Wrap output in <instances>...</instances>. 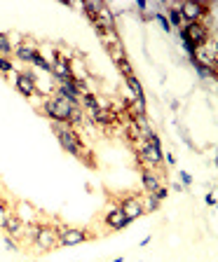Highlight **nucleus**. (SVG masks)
<instances>
[{
    "label": "nucleus",
    "mask_w": 218,
    "mask_h": 262,
    "mask_svg": "<svg viewBox=\"0 0 218 262\" xmlns=\"http://www.w3.org/2000/svg\"><path fill=\"white\" fill-rule=\"evenodd\" d=\"M49 124H52V131H54L59 145L64 147L68 155L80 157V152L85 150L82 141H80V131H77V129H73L71 124H59V122H49Z\"/></svg>",
    "instance_id": "nucleus-1"
},
{
    "label": "nucleus",
    "mask_w": 218,
    "mask_h": 262,
    "mask_svg": "<svg viewBox=\"0 0 218 262\" xmlns=\"http://www.w3.org/2000/svg\"><path fill=\"white\" fill-rule=\"evenodd\" d=\"M136 147H139V150H136V159H139V164H141V167L160 168L164 164V150L162 147L150 145L148 141H141Z\"/></svg>",
    "instance_id": "nucleus-2"
},
{
    "label": "nucleus",
    "mask_w": 218,
    "mask_h": 262,
    "mask_svg": "<svg viewBox=\"0 0 218 262\" xmlns=\"http://www.w3.org/2000/svg\"><path fill=\"white\" fill-rule=\"evenodd\" d=\"M214 5H202V2H195V0H188V2H181L178 5V12L183 17V26L186 24H195V21H204V17L209 14Z\"/></svg>",
    "instance_id": "nucleus-3"
},
{
    "label": "nucleus",
    "mask_w": 218,
    "mask_h": 262,
    "mask_svg": "<svg viewBox=\"0 0 218 262\" xmlns=\"http://www.w3.org/2000/svg\"><path fill=\"white\" fill-rule=\"evenodd\" d=\"M183 31H186L188 40L193 42V47H195V49H204V47L209 45V40H211V38H216V35H211V33H209V28L202 24V21L186 24V26H183Z\"/></svg>",
    "instance_id": "nucleus-4"
},
{
    "label": "nucleus",
    "mask_w": 218,
    "mask_h": 262,
    "mask_svg": "<svg viewBox=\"0 0 218 262\" xmlns=\"http://www.w3.org/2000/svg\"><path fill=\"white\" fill-rule=\"evenodd\" d=\"M92 239H94V234L85 227H64V232L59 234V246H80Z\"/></svg>",
    "instance_id": "nucleus-5"
},
{
    "label": "nucleus",
    "mask_w": 218,
    "mask_h": 262,
    "mask_svg": "<svg viewBox=\"0 0 218 262\" xmlns=\"http://www.w3.org/2000/svg\"><path fill=\"white\" fill-rule=\"evenodd\" d=\"M118 209L124 213V218L127 220H139L141 215H145L143 213V206H141V197H134V194H127V197H122L120 201H118Z\"/></svg>",
    "instance_id": "nucleus-6"
},
{
    "label": "nucleus",
    "mask_w": 218,
    "mask_h": 262,
    "mask_svg": "<svg viewBox=\"0 0 218 262\" xmlns=\"http://www.w3.org/2000/svg\"><path fill=\"white\" fill-rule=\"evenodd\" d=\"M33 243H35L38 251H52V248L59 246V234L54 232V227L40 225V232H38V237L33 239Z\"/></svg>",
    "instance_id": "nucleus-7"
},
{
    "label": "nucleus",
    "mask_w": 218,
    "mask_h": 262,
    "mask_svg": "<svg viewBox=\"0 0 218 262\" xmlns=\"http://www.w3.org/2000/svg\"><path fill=\"white\" fill-rule=\"evenodd\" d=\"M103 225H106L108 230H113V232H120V230H124V227L129 225V220L124 218V213H122L118 206H113V209L103 215Z\"/></svg>",
    "instance_id": "nucleus-8"
},
{
    "label": "nucleus",
    "mask_w": 218,
    "mask_h": 262,
    "mask_svg": "<svg viewBox=\"0 0 218 262\" xmlns=\"http://www.w3.org/2000/svg\"><path fill=\"white\" fill-rule=\"evenodd\" d=\"M139 168H141V185H143V190H145V194H155V190L162 185L160 176L155 173L153 168L141 167V164H139Z\"/></svg>",
    "instance_id": "nucleus-9"
},
{
    "label": "nucleus",
    "mask_w": 218,
    "mask_h": 262,
    "mask_svg": "<svg viewBox=\"0 0 218 262\" xmlns=\"http://www.w3.org/2000/svg\"><path fill=\"white\" fill-rule=\"evenodd\" d=\"M2 232L12 237V239H24V220L19 215H10L7 220L2 222Z\"/></svg>",
    "instance_id": "nucleus-10"
},
{
    "label": "nucleus",
    "mask_w": 218,
    "mask_h": 262,
    "mask_svg": "<svg viewBox=\"0 0 218 262\" xmlns=\"http://www.w3.org/2000/svg\"><path fill=\"white\" fill-rule=\"evenodd\" d=\"M14 89L24 96V98H28L31 101L33 96L38 94V82H31V80H26L22 75H17V80H14Z\"/></svg>",
    "instance_id": "nucleus-11"
},
{
    "label": "nucleus",
    "mask_w": 218,
    "mask_h": 262,
    "mask_svg": "<svg viewBox=\"0 0 218 262\" xmlns=\"http://www.w3.org/2000/svg\"><path fill=\"white\" fill-rule=\"evenodd\" d=\"M38 52V47H35V45H28V42H22V45H17V47H14V56H17V59H19V61L22 63H31V59H33V54Z\"/></svg>",
    "instance_id": "nucleus-12"
},
{
    "label": "nucleus",
    "mask_w": 218,
    "mask_h": 262,
    "mask_svg": "<svg viewBox=\"0 0 218 262\" xmlns=\"http://www.w3.org/2000/svg\"><path fill=\"white\" fill-rule=\"evenodd\" d=\"M164 17L169 21V26L171 28H183V17H181V12H178V5H167V12H164Z\"/></svg>",
    "instance_id": "nucleus-13"
},
{
    "label": "nucleus",
    "mask_w": 218,
    "mask_h": 262,
    "mask_svg": "<svg viewBox=\"0 0 218 262\" xmlns=\"http://www.w3.org/2000/svg\"><path fill=\"white\" fill-rule=\"evenodd\" d=\"M124 82H127V87L131 89V98H145L143 84H141V80H139L136 75H129V77H124Z\"/></svg>",
    "instance_id": "nucleus-14"
},
{
    "label": "nucleus",
    "mask_w": 218,
    "mask_h": 262,
    "mask_svg": "<svg viewBox=\"0 0 218 262\" xmlns=\"http://www.w3.org/2000/svg\"><path fill=\"white\" fill-rule=\"evenodd\" d=\"M141 206H143V213H157L160 206H162V201H157L153 194H145L141 199Z\"/></svg>",
    "instance_id": "nucleus-15"
},
{
    "label": "nucleus",
    "mask_w": 218,
    "mask_h": 262,
    "mask_svg": "<svg viewBox=\"0 0 218 262\" xmlns=\"http://www.w3.org/2000/svg\"><path fill=\"white\" fill-rule=\"evenodd\" d=\"M193 66L197 68V73H199V77H204V80H216V68L214 66H207V63H199V61H193Z\"/></svg>",
    "instance_id": "nucleus-16"
},
{
    "label": "nucleus",
    "mask_w": 218,
    "mask_h": 262,
    "mask_svg": "<svg viewBox=\"0 0 218 262\" xmlns=\"http://www.w3.org/2000/svg\"><path fill=\"white\" fill-rule=\"evenodd\" d=\"M31 63L35 66V68H43L45 73H52V66H49V61H47V56H45L40 49L33 54V59H31Z\"/></svg>",
    "instance_id": "nucleus-17"
},
{
    "label": "nucleus",
    "mask_w": 218,
    "mask_h": 262,
    "mask_svg": "<svg viewBox=\"0 0 218 262\" xmlns=\"http://www.w3.org/2000/svg\"><path fill=\"white\" fill-rule=\"evenodd\" d=\"M14 47H12V40L7 33H0V56H12Z\"/></svg>",
    "instance_id": "nucleus-18"
},
{
    "label": "nucleus",
    "mask_w": 218,
    "mask_h": 262,
    "mask_svg": "<svg viewBox=\"0 0 218 262\" xmlns=\"http://www.w3.org/2000/svg\"><path fill=\"white\" fill-rule=\"evenodd\" d=\"M115 66H118V71H120L122 77H129V75H134V66H131L129 56H127V59H122V61H118Z\"/></svg>",
    "instance_id": "nucleus-19"
},
{
    "label": "nucleus",
    "mask_w": 218,
    "mask_h": 262,
    "mask_svg": "<svg viewBox=\"0 0 218 262\" xmlns=\"http://www.w3.org/2000/svg\"><path fill=\"white\" fill-rule=\"evenodd\" d=\"M153 19L157 21V24H160V26H162V31H164V33H171V31H174V28H171V26H169V21H167V17H164V12L155 10V17H153Z\"/></svg>",
    "instance_id": "nucleus-20"
},
{
    "label": "nucleus",
    "mask_w": 218,
    "mask_h": 262,
    "mask_svg": "<svg viewBox=\"0 0 218 262\" xmlns=\"http://www.w3.org/2000/svg\"><path fill=\"white\" fill-rule=\"evenodd\" d=\"M2 246H5V248H7L10 253H17V251H19V243H17V239L7 237L5 232H2Z\"/></svg>",
    "instance_id": "nucleus-21"
},
{
    "label": "nucleus",
    "mask_w": 218,
    "mask_h": 262,
    "mask_svg": "<svg viewBox=\"0 0 218 262\" xmlns=\"http://www.w3.org/2000/svg\"><path fill=\"white\" fill-rule=\"evenodd\" d=\"M14 71V63H12L10 56H0V73L2 75H7Z\"/></svg>",
    "instance_id": "nucleus-22"
},
{
    "label": "nucleus",
    "mask_w": 218,
    "mask_h": 262,
    "mask_svg": "<svg viewBox=\"0 0 218 262\" xmlns=\"http://www.w3.org/2000/svg\"><path fill=\"white\" fill-rule=\"evenodd\" d=\"M167 194H169V188H167V185H160V188L155 190L153 197H155L157 201H164V199H167Z\"/></svg>",
    "instance_id": "nucleus-23"
},
{
    "label": "nucleus",
    "mask_w": 218,
    "mask_h": 262,
    "mask_svg": "<svg viewBox=\"0 0 218 262\" xmlns=\"http://www.w3.org/2000/svg\"><path fill=\"white\" fill-rule=\"evenodd\" d=\"M178 176H181V185H183L186 190L190 188V185H193V176H190V173H186V171H181Z\"/></svg>",
    "instance_id": "nucleus-24"
},
{
    "label": "nucleus",
    "mask_w": 218,
    "mask_h": 262,
    "mask_svg": "<svg viewBox=\"0 0 218 262\" xmlns=\"http://www.w3.org/2000/svg\"><path fill=\"white\" fill-rule=\"evenodd\" d=\"M7 218H10V211H7V206H5V204L0 201V225L7 220Z\"/></svg>",
    "instance_id": "nucleus-25"
},
{
    "label": "nucleus",
    "mask_w": 218,
    "mask_h": 262,
    "mask_svg": "<svg viewBox=\"0 0 218 262\" xmlns=\"http://www.w3.org/2000/svg\"><path fill=\"white\" fill-rule=\"evenodd\" d=\"M204 201H207V206H216V194H214V192H207Z\"/></svg>",
    "instance_id": "nucleus-26"
},
{
    "label": "nucleus",
    "mask_w": 218,
    "mask_h": 262,
    "mask_svg": "<svg viewBox=\"0 0 218 262\" xmlns=\"http://www.w3.org/2000/svg\"><path fill=\"white\" fill-rule=\"evenodd\" d=\"M136 10H139V12H148V2H143V0H136Z\"/></svg>",
    "instance_id": "nucleus-27"
},
{
    "label": "nucleus",
    "mask_w": 218,
    "mask_h": 262,
    "mask_svg": "<svg viewBox=\"0 0 218 262\" xmlns=\"http://www.w3.org/2000/svg\"><path fill=\"white\" fill-rule=\"evenodd\" d=\"M164 159H167V164H171V167L176 164V157L171 155V152H167V155H164Z\"/></svg>",
    "instance_id": "nucleus-28"
},
{
    "label": "nucleus",
    "mask_w": 218,
    "mask_h": 262,
    "mask_svg": "<svg viewBox=\"0 0 218 262\" xmlns=\"http://www.w3.org/2000/svg\"><path fill=\"white\" fill-rule=\"evenodd\" d=\"M171 190H174V192H186V188H183L181 183H171Z\"/></svg>",
    "instance_id": "nucleus-29"
},
{
    "label": "nucleus",
    "mask_w": 218,
    "mask_h": 262,
    "mask_svg": "<svg viewBox=\"0 0 218 262\" xmlns=\"http://www.w3.org/2000/svg\"><path fill=\"white\" fill-rule=\"evenodd\" d=\"M110 262H124V258H115V260H110Z\"/></svg>",
    "instance_id": "nucleus-30"
},
{
    "label": "nucleus",
    "mask_w": 218,
    "mask_h": 262,
    "mask_svg": "<svg viewBox=\"0 0 218 262\" xmlns=\"http://www.w3.org/2000/svg\"><path fill=\"white\" fill-rule=\"evenodd\" d=\"M0 234H2V225H0Z\"/></svg>",
    "instance_id": "nucleus-31"
},
{
    "label": "nucleus",
    "mask_w": 218,
    "mask_h": 262,
    "mask_svg": "<svg viewBox=\"0 0 218 262\" xmlns=\"http://www.w3.org/2000/svg\"><path fill=\"white\" fill-rule=\"evenodd\" d=\"M33 262H35V260H33Z\"/></svg>",
    "instance_id": "nucleus-32"
}]
</instances>
